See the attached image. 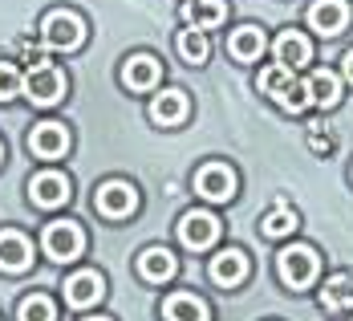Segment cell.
<instances>
[{"instance_id":"1","label":"cell","mask_w":353,"mask_h":321,"mask_svg":"<svg viewBox=\"0 0 353 321\" xmlns=\"http://www.w3.org/2000/svg\"><path fill=\"white\" fill-rule=\"evenodd\" d=\"M41 41L49 49H57V53H73L85 41V21L77 12H70V8H57V12H49L41 21Z\"/></svg>"},{"instance_id":"2","label":"cell","mask_w":353,"mask_h":321,"mask_svg":"<svg viewBox=\"0 0 353 321\" xmlns=\"http://www.w3.org/2000/svg\"><path fill=\"white\" fill-rule=\"evenodd\" d=\"M41 249H45L49 260L70 264V260H77V256L85 252V232H81L73 220H53V224L45 228V236H41Z\"/></svg>"},{"instance_id":"3","label":"cell","mask_w":353,"mask_h":321,"mask_svg":"<svg viewBox=\"0 0 353 321\" xmlns=\"http://www.w3.org/2000/svg\"><path fill=\"white\" fill-rule=\"evenodd\" d=\"M276 269H281V281L288 289H305V285L317 281L321 260H317V252L309 249V244H288V249L276 256Z\"/></svg>"},{"instance_id":"4","label":"cell","mask_w":353,"mask_h":321,"mask_svg":"<svg viewBox=\"0 0 353 321\" xmlns=\"http://www.w3.org/2000/svg\"><path fill=\"white\" fill-rule=\"evenodd\" d=\"M21 94H29V102H37V106H53L65 94V73L57 66H37L21 77Z\"/></svg>"},{"instance_id":"5","label":"cell","mask_w":353,"mask_h":321,"mask_svg":"<svg viewBox=\"0 0 353 321\" xmlns=\"http://www.w3.org/2000/svg\"><path fill=\"white\" fill-rule=\"evenodd\" d=\"M179 240L187 244V249L203 252L212 249L215 240H219V220L212 212H199V208H191V212L179 215Z\"/></svg>"},{"instance_id":"6","label":"cell","mask_w":353,"mask_h":321,"mask_svg":"<svg viewBox=\"0 0 353 321\" xmlns=\"http://www.w3.org/2000/svg\"><path fill=\"white\" fill-rule=\"evenodd\" d=\"M94 208L106 215V220H122V215H130L134 208H139V191H134L126 179H110V183L98 187Z\"/></svg>"},{"instance_id":"7","label":"cell","mask_w":353,"mask_h":321,"mask_svg":"<svg viewBox=\"0 0 353 321\" xmlns=\"http://www.w3.org/2000/svg\"><path fill=\"white\" fill-rule=\"evenodd\" d=\"M195 191L212 204H228L236 195V171L223 167V163H208V167L195 171Z\"/></svg>"},{"instance_id":"8","label":"cell","mask_w":353,"mask_h":321,"mask_svg":"<svg viewBox=\"0 0 353 321\" xmlns=\"http://www.w3.org/2000/svg\"><path fill=\"white\" fill-rule=\"evenodd\" d=\"M309 29H317L321 37H337L350 29V4L345 0H317L309 8Z\"/></svg>"},{"instance_id":"9","label":"cell","mask_w":353,"mask_h":321,"mask_svg":"<svg viewBox=\"0 0 353 321\" xmlns=\"http://www.w3.org/2000/svg\"><path fill=\"white\" fill-rule=\"evenodd\" d=\"M29 200L37 208H61L70 200V179L61 171H41V175L29 179Z\"/></svg>"},{"instance_id":"10","label":"cell","mask_w":353,"mask_h":321,"mask_svg":"<svg viewBox=\"0 0 353 321\" xmlns=\"http://www.w3.org/2000/svg\"><path fill=\"white\" fill-rule=\"evenodd\" d=\"M29 146H33L37 159H61L70 150V130L61 122H37L33 135H29Z\"/></svg>"},{"instance_id":"11","label":"cell","mask_w":353,"mask_h":321,"mask_svg":"<svg viewBox=\"0 0 353 321\" xmlns=\"http://www.w3.org/2000/svg\"><path fill=\"white\" fill-rule=\"evenodd\" d=\"M102 293H106V281H102V273H94V269L73 273L70 281H65V301H70L73 309H90V305H98Z\"/></svg>"},{"instance_id":"12","label":"cell","mask_w":353,"mask_h":321,"mask_svg":"<svg viewBox=\"0 0 353 321\" xmlns=\"http://www.w3.org/2000/svg\"><path fill=\"white\" fill-rule=\"evenodd\" d=\"M313 61V45H309V37L296 33V29H288V33L276 37V66H284L288 73L305 70Z\"/></svg>"},{"instance_id":"13","label":"cell","mask_w":353,"mask_h":321,"mask_svg":"<svg viewBox=\"0 0 353 321\" xmlns=\"http://www.w3.org/2000/svg\"><path fill=\"white\" fill-rule=\"evenodd\" d=\"M212 281L223 289H236L248 281V256L240 249H223L212 256Z\"/></svg>"},{"instance_id":"14","label":"cell","mask_w":353,"mask_h":321,"mask_svg":"<svg viewBox=\"0 0 353 321\" xmlns=\"http://www.w3.org/2000/svg\"><path fill=\"white\" fill-rule=\"evenodd\" d=\"M159 61L150 57V53H130L126 61H122V86L126 90H154L159 86Z\"/></svg>"},{"instance_id":"15","label":"cell","mask_w":353,"mask_h":321,"mask_svg":"<svg viewBox=\"0 0 353 321\" xmlns=\"http://www.w3.org/2000/svg\"><path fill=\"white\" fill-rule=\"evenodd\" d=\"M33 264V244L21 232H0V273H25Z\"/></svg>"},{"instance_id":"16","label":"cell","mask_w":353,"mask_h":321,"mask_svg":"<svg viewBox=\"0 0 353 321\" xmlns=\"http://www.w3.org/2000/svg\"><path fill=\"white\" fill-rule=\"evenodd\" d=\"M139 273H142V281H150V285L171 281L175 277V256L167 249H159V244H150V249L139 252Z\"/></svg>"},{"instance_id":"17","label":"cell","mask_w":353,"mask_h":321,"mask_svg":"<svg viewBox=\"0 0 353 321\" xmlns=\"http://www.w3.org/2000/svg\"><path fill=\"white\" fill-rule=\"evenodd\" d=\"M187 94L183 90H167V94H154V102H150V118L159 122V126H179L183 118H187Z\"/></svg>"},{"instance_id":"18","label":"cell","mask_w":353,"mask_h":321,"mask_svg":"<svg viewBox=\"0 0 353 321\" xmlns=\"http://www.w3.org/2000/svg\"><path fill=\"white\" fill-rule=\"evenodd\" d=\"M305 86H309V102L321 106V110H329V106L341 102V77H337V73L317 70L313 77H305Z\"/></svg>"},{"instance_id":"19","label":"cell","mask_w":353,"mask_h":321,"mask_svg":"<svg viewBox=\"0 0 353 321\" xmlns=\"http://www.w3.org/2000/svg\"><path fill=\"white\" fill-rule=\"evenodd\" d=\"M228 53L236 57V61H256L260 53H264V29L260 25H240L232 41H228Z\"/></svg>"},{"instance_id":"20","label":"cell","mask_w":353,"mask_h":321,"mask_svg":"<svg viewBox=\"0 0 353 321\" xmlns=\"http://www.w3.org/2000/svg\"><path fill=\"white\" fill-rule=\"evenodd\" d=\"M163 318L167 321H208V305L195 297V293H175V297H167V305H163Z\"/></svg>"},{"instance_id":"21","label":"cell","mask_w":353,"mask_h":321,"mask_svg":"<svg viewBox=\"0 0 353 321\" xmlns=\"http://www.w3.org/2000/svg\"><path fill=\"white\" fill-rule=\"evenodd\" d=\"M183 17H187V25L191 29H215L223 17H228V8H223V0H187V8H183Z\"/></svg>"},{"instance_id":"22","label":"cell","mask_w":353,"mask_h":321,"mask_svg":"<svg viewBox=\"0 0 353 321\" xmlns=\"http://www.w3.org/2000/svg\"><path fill=\"white\" fill-rule=\"evenodd\" d=\"M296 224H301V215H296V212H292V208L281 200L272 212L260 220V232H264L268 240H284V236H292V232H296Z\"/></svg>"},{"instance_id":"23","label":"cell","mask_w":353,"mask_h":321,"mask_svg":"<svg viewBox=\"0 0 353 321\" xmlns=\"http://www.w3.org/2000/svg\"><path fill=\"white\" fill-rule=\"evenodd\" d=\"M321 305H325L329 313H341V309H350L353 305V281L345 277V273L325 281V289H321Z\"/></svg>"},{"instance_id":"24","label":"cell","mask_w":353,"mask_h":321,"mask_svg":"<svg viewBox=\"0 0 353 321\" xmlns=\"http://www.w3.org/2000/svg\"><path fill=\"white\" fill-rule=\"evenodd\" d=\"M179 53H183V61L203 66L208 53H212V45H208V37L199 33V29H183V33H179Z\"/></svg>"},{"instance_id":"25","label":"cell","mask_w":353,"mask_h":321,"mask_svg":"<svg viewBox=\"0 0 353 321\" xmlns=\"http://www.w3.org/2000/svg\"><path fill=\"white\" fill-rule=\"evenodd\" d=\"M17 321H57V305H53L45 293H33V297H25V301H21Z\"/></svg>"},{"instance_id":"26","label":"cell","mask_w":353,"mask_h":321,"mask_svg":"<svg viewBox=\"0 0 353 321\" xmlns=\"http://www.w3.org/2000/svg\"><path fill=\"white\" fill-rule=\"evenodd\" d=\"M288 81H292V73L284 70V66H268V70L260 73V94H268V98H281L284 90H288Z\"/></svg>"},{"instance_id":"27","label":"cell","mask_w":353,"mask_h":321,"mask_svg":"<svg viewBox=\"0 0 353 321\" xmlns=\"http://www.w3.org/2000/svg\"><path fill=\"white\" fill-rule=\"evenodd\" d=\"M276 102H281V106L288 110V114H301V110L313 106V102H309V86H305V81H296V77L288 81V90H284Z\"/></svg>"},{"instance_id":"28","label":"cell","mask_w":353,"mask_h":321,"mask_svg":"<svg viewBox=\"0 0 353 321\" xmlns=\"http://www.w3.org/2000/svg\"><path fill=\"white\" fill-rule=\"evenodd\" d=\"M21 94V73L12 61H0V102H12Z\"/></svg>"},{"instance_id":"29","label":"cell","mask_w":353,"mask_h":321,"mask_svg":"<svg viewBox=\"0 0 353 321\" xmlns=\"http://www.w3.org/2000/svg\"><path fill=\"white\" fill-rule=\"evenodd\" d=\"M309 146H313L317 155H329V150L337 146V139L325 130V122H309Z\"/></svg>"},{"instance_id":"30","label":"cell","mask_w":353,"mask_h":321,"mask_svg":"<svg viewBox=\"0 0 353 321\" xmlns=\"http://www.w3.org/2000/svg\"><path fill=\"white\" fill-rule=\"evenodd\" d=\"M345 77H350V81H353V49H350V53H345Z\"/></svg>"},{"instance_id":"31","label":"cell","mask_w":353,"mask_h":321,"mask_svg":"<svg viewBox=\"0 0 353 321\" xmlns=\"http://www.w3.org/2000/svg\"><path fill=\"white\" fill-rule=\"evenodd\" d=\"M85 321H110V318H85Z\"/></svg>"},{"instance_id":"32","label":"cell","mask_w":353,"mask_h":321,"mask_svg":"<svg viewBox=\"0 0 353 321\" xmlns=\"http://www.w3.org/2000/svg\"><path fill=\"white\" fill-rule=\"evenodd\" d=\"M0 159H4V150H0Z\"/></svg>"}]
</instances>
